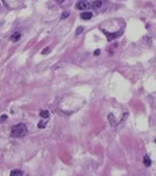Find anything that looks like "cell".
<instances>
[{"instance_id": "obj_4", "label": "cell", "mask_w": 156, "mask_h": 176, "mask_svg": "<svg viewBox=\"0 0 156 176\" xmlns=\"http://www.w3.org/2000/svg\"><path fill=\"white\" fill-rule=\"evenodd\" d=\"M80 18L83 20H90L93 17V14L91 12H84L81 13Z\"/></svg>"}, {"instance_id": "obj_15", "label": "cell", "mask_w": 156, "mask_h": 176, "mask_svg": "<svg viewBox=\"0 0 156 176\" xmlns=\"http://www.w3.org/2000/svg\"><path fill=\"white\" fill-rule=\"evenodd\" d=\"M100 54V50L99 49H97V50H96V51L95 52V53H94V54L95 55H96V56H98V55H99Z\"/></svg>"}, {"instance_id": "obj_2", "label": "cell", "mask_w": 156, "mask_h": 176, "mask_svg": "<svg viewBox=\"0 0 156 176\" xmlns=\"http://www.w3.org/2000/svg\"><path fill=\"white\" fill-rule=\"evenodd\" d=\"M102 31L107 37V38L108 41L109 42L111 41V40L115 39L118 37L120 36L122 33V32L121 30L119 31V32H113V33L108 32L106 31L105 30H103Z\"/></svg>"}, {"instance_id": "obj_11", "label": "cell", "mask_w": 156, "mask_h": 176, "mask_svg": "<svg viewBox=\"0 0 156 176\" xmlns=\"http://www.w3.org/2000/svg\"><path fill=\"white\" fill-rule=\"evenodd\" d=\"M46 124L47 123H44L43 120H41L38 124V127L39 128H45L46 127Z\"/></svg>"}, {"instance_id": "obj_1", "label": "cell", "mask_w": 156, "mask_h": 176, "mask_svg": "<svg viewBox=\"0 0 156 176\" xmlns=\"http://www.w3.org/2000/svg\"><path fill=\"white\" fill-rule=\"evenodd\" d=\"M28 133L26 125L23 123L18 124L13 126L11 130V136L13 138H23Z\"/></svg>"}, {"instance_id": "obj_8", "label": "cell", "mask_w": 156, "mask_h": 176, "mask_svg": "<svg viewBox=\"0 0 156 176\" xmlns=\"http://www.w3.org/2000/svg\"><path fill=\"white\" fill-rule=\"evenodd\" d=\"M24 172L19 169H14L11 172L10 176H23Z\"/></svg>"}, {"instance_id": "obj_12", "label": "cell", "mask_w": 156, "mask_h": 176, "mask_svg": "<svg viewBox=\"0 0 156 176\" xmlns=\"http://www.w3.org/2000/svg\"><path fill=\"white\" fill-rule=\"evenodd\" d=\"M69 15H70V13L69 12H67V11L64 12L63 13L61 16V19H64L67 18L69 17Z\"/></svg>"}, {"instance_id": "obj_9", "label": "cell", "mask_w": 156, "mask_h": 176, "mask_svg": "<svg viewBox=\"0 0 156 176\" xmlns=\"http://www.w3.org/2000/svg\"><path fill=\"white\" fill-rule=\"evenodd\" d=\"M102 5V0H96L93 3L92 7L94 9H97L100 8Z\"/></svg>"}, {"instance_id": "obj_14", "label": "cell", "mask_w": 156, "mask_h": 176, "mask_svg": "<svg viewBox=\"0 0 156 176\" xmlns=\"http://www.w3.org/2000/svg\"><path fill=\"white\" fill-rule=\"evenodd\" d=\"M8 117L6 114H3L0 117V123H2L5 121L7 119Z\"/></svg>"}, {"instance_id": "obj_6", "label": "cell", "mask_w": 156, "mask_h": 176, "mask_svg": "<svg viewBox=\"0 0 156 176\" xmlns=\"http://www.w3.org/2000/svg\"><path fill=\"white\" fill-rule=\"evenodd\" d=\"M21 37V34L18 32H16L13 33L10 37V39L13 42H18Z\"/></svg>"}, {"instance_id": "obj_13", "label": "cell", "mask_w": 156, "mask_h": 176, "mask_svg": "<svg viewBox=\"0 0 156 176\" xmlns=\"http://www.w3.org/2000/svg\"><path fill=\"white\" fill-rule=\"evenodd\" d=\"M84 28L82 26H79V28H77L76 31V35H79L81 34L84 31Z\"/></svg>"}, {"instance_id": "obj_5", "label": "cell", "mask_w": 156, "mask_h": 176, "mask_svg": "<svg viewBox=\"0 0 156 176\" xmlns=\"http://www.w3.org/2000/svg\"><path fill=\"white\" fill-rule=\"evenodd\" d=\"M143 164L146 167H149L152 164V160L149 156L147 154H146L144 156Z\"/></svg>"}, {"instance_id": "obj_17", "label": "cell", "mask_w": 156, "mask_h": 176, "mask_svg": "<svg viewBox=\"0 0 156 176\" xmlns=\"http://www.w3.org/2000/svg\"><path fill=\"white\" fill-rule=\"evenodd\" d=\"M155 142H156V139H155Z\"/></svg>"}, {"instance_id": "obj_10", "label": "cell", "mask_w": 156, "mask_h": 176, "mask_svg": "<svg viewBox=\"0 0 156 176\" xmlns=\"http://www.w3.org/2000/svg\"><path fill=\"white\" fill-rule=\"evenodd\" d=\"M39 115H40V117H42L43 118L47 119L49 117L50 114H49V112L48 110H42L39 113Z\"/></svg>"}, {"instance_id": "obj_3", "label": "cell", "mask_w": 156, "mask_h": 176, "mask_svg": "<svg viewBox=\"0 0 156 176\" xmlns=\"http://www.w3.org/2000/svg\"><path fill=\"white\" fill-rule=\"evenodd\" d=\"M90 6V4L86 0H80L77 4V7L79 10H85Z\"/></svg>"}, {"instance_id": "obj_7", "label": "cell", "mask_w": 156, "mask_h": 176, "mask_svg": "<svg viewBox=\"0 0 156 176\" xmlns=\"http://www.w3.org/2000/svg\"><path fill=\"white\" fill-rule=\"evenodd\" d=\"M108 119L110 124L112 126H115L116 125V120L113 114L110 113L108 116Z\"/></svg>"}, {"instance_id": "obj_16", "label": "cell", "mask_w": 156, "mask_h": 176, "mask_svg": "<svg viewBox=\"0 0 156 176\" xmlns=\"http://www.w3.org/2000/svg\"><path fill=\"white\" fill-rule=\"evenodd\" d=\"M65 0H57V1H58V3H60V4H61V3H62L63 1H65Z\"/></svg>"}]
</instances>
